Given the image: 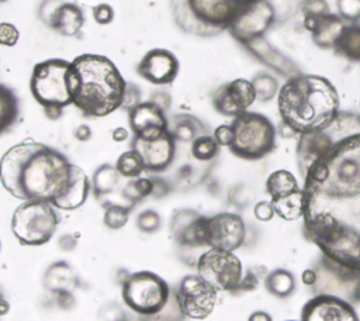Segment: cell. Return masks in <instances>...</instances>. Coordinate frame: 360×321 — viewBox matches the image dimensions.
Masks as SVG:
<instances>
[{
	"label": "cell",
	"mask_w": 360,
	"mask_h": 321,
	"mask_svg": "<svg viewBox=\"0 0 360 321\" xmlns=\"http://www.w3.org/2000/svg\"><path fill=\"white\" fill-rule=\"evenodd\" d=\"M304 234L328 260L360 272V114L338 113L297 145Z\"/></svg>",
	"instance_id": "obj_1"
},
{
	"label": "cell",
	"mask_w": 360,
	"mask_h": 321,
	"mask_svg": "<svg viewBox=\"0 0 360 321\" xmlns=\"http://www.w3.org/2000/svg\"><path fill=\"white\" fill-rule=\"evenodd\" d=\"M70 169L72 163L59 151L24 139L3 153L0 182L15 199L52 203L65 187Z\"/></svg>",
	"instance_id": "obj_2"
},
{
	"label": "cell",
	"mask_w": 360,
	"mask_h": 321,
	"mask_svg": "<svg viewBox=\"0 0 360 321\" xmlns=\"http://www.w3.org/2000/svg\"><path fill=\"white\" fill-rule=\"evenodd\" d=\"M277 106L283 124L302 135L326 127L338 115L339 94L322 76L298 75L281 86Z\"/></svg>",
	"instance_id": "obj_3"
},
{
	"label": "cell",
	"mask_w": 360,
	"mask_h": 321,
	"mask_svg": "<svg viewBox=\"0 0 360 321\" xmlns=\"http://www.w3.org/2000/svg\"><path fill=\"white\" fill-rule=\"evenodd\" d=\"M75 72L73 106L83 115L105 117L121 108L127 80L107 56L82 54L72 61Z\"/></svg>",
	"instance_id": "obj_4"
},
{
	"label": "cell",
	"mask_w": 360,
	"mask_h": 321,
	"mask_svg": "<svg viewBox=\"0 0 360 321\" xmlns=\"http://www.w3.org/2000/svg\"><path fill=\"white\" fill-rule=\"evenodd\" d=\"M253 0H172L174 23L187 34L217 35Z\"/></svg>",
	"instance_id": "obj_5"
},
{
	"label": "cell",
	"mask_w": 360,
	"mask_h": 321,
	"mask_svg": "<svg viewBox=\"0 0 360 321\" xmlns=\"http://www.w3.org/2000/svg\"><path fill=\"white\" fill-rule=\"evenodd\" d=\"M30 90L51 120H58L66 106L73 104L75 72L72 62L51 58L38 62L31 73Z\"/></svg>",
	"instance_id": "obj_6"
},
{
	"label": "cell",
	"mask_w": 360,
	"mask_h": 321,
	"mask_svg": "<svg viewBox=\"0 0 360 321\" xmlns=\"http://www.w3.org/2000/svg\"><path fill=\"white\" fill-rule=\"evenodd\" d=\"M59 215L49 201H22L13 213L11 231L21 245L39 246L51 241Z\"/></svg>",
	"instance_id": "obj_7"
},
{
	"label": "cell",
	"mask_w": 360,
	"mask_h": 321,
	"mask_svg": "<svg viewBox=\"0 0 360 321\" xmlns=\"http://www.w3.org/2000/svg\"><path fill=\"white\" fill-rule=\"evenodd\" d=\"M233 141L229 149L243 159H260L276 145V130L270 120L259 113L246 111L232 121Z\"/></svg>",
	"instance_id": "obj_8"
},
{
	"label": "cell",
	"mask_w": 360,
	"mask_h": 321,
	"mask_svg": "<svg viewBox=\"0 0 360 321\" xmlns=\"http://www.w3.org/2000/svg\"><path fill=\"white\" fill-rule=\"evenodd\" d=\"M121 296L127 307L134 313L141 315H156L166 308L170 297V287L156 273L141 270L125 279Z\"/></svg>",
	"instance_id": "obj_9"
},
{
	"label": "cell",
	"mask_w": 360,
	"mask_h": 321,
	"mask_svg": "<svg viewBox=\"0 0 360 321\" xmlns=\"http://www.w3.org/2000/svg\"><path fill=\"white\" fill-rule=\"evenodd\" d=\"M197 275L218 291H233L243 277V268L233 252L210 248L197 259Z\"/></svg>",
	"instance_id": "obj_10"
},
{
	"label": "cell",
	"mask_w": 360,
	"mask_h": 321,
	"mask_svg": "<svg viewBox=\"0 0 360 321\" xmlns=\"http://www.w3.org/2000/svg\"><path fill=\"white\" fill-rule=\"evenodd\" d=\"M218 298V290L207 283L200 275L184 276L174 293L180 313L193 320L207 318Z\"/></svg>",
	"instance_id": "obj_11"
},
{
	"label": "cell",
	"mask_w": 360,
	"mask_h": 321,
	"mask_svg": "<svg viewBox=\"0 0 360 321\" xmlns=\"http://www.w3.org/2000/svg\"><path fill=\"white\" fill-rule=\"evenodd\" d=\"M274 8L267 0L250 1L231 23L228 31L243 45H252L271 27Z\"/></svg>",
	"instance_id": "obj_12"
},
{
	"label": "cell",
	"mask_w": 360,
	"mask_h": 321,
	"mask_svg": "<svg viewBox=\"0 0 360 321\" xmlns=\"http://www.w3.org/2000/svg\"><path fill=\"white\" fill-rule=\"evenodd\" d=\"M176 139L166 130L159 135L141 138L132 137L131 148L135 149L145 166V170L152 173L165 172L174 160L176 156Z\"/></svg>",
	"instance_id": "obj_13"
},
{
	"label": "cell",
	"mask_w": 360,
	"mask_h": 321,
	"mask_svg": "<svg viewBox=\"0 0 360 321\" xmlns=\"http://www.w3.org/2000/svg\"><path fill=\"white\" fill-rule=\"evenodd\" d=\"M256 99L253 83L248 79L238 77L219 86L212 93V106L219 114L235 118L246 113Z\"/></svg>",
	"instance_id": "obj_14"
},
{
	"label": "cell",
	"mask_w": 360,
	"mask_h": 321,
	"mask_svg": "<svg viewBox=\"0 0 360 321\" xmlns=\"http://www.w3.org/2000/svg\"><path fill=\"white\" fill-rule=\"evenodd\" d=\"M246 237V227L240 215L235 213H218L208 218L207 245L215 249L236 251Z\"/></svg>",
	"instance_id": "obj_15"
},
{
	"label": "cell",
	"mask_w": 360,
	"mask_h": 321,
	"mask_svg": "<svg viewBox=\"0 0 360 321\" xmlns=\"http://www.w3.org/2000/svg\"><path fill=\"white\" fill-rule=\"evenodd\" d=\"M170 234L174 242L184 248L207 245L208 217L191 208L176 210L170 218Z\"/></svg>",
	"instance_id": "obj_16"
},
{
	"label": "cell",
	"mask_w": 360,
	"mask_h": 321,
	"mask_svg": "<svg viewBox=\"0 0 360 321\" xmlns=\"http://www.w3.org/2000/svg\"><path fill=\"white\" fill-rule=\"evenodd\" d=\"M301 321H360L353 306L333 294H319L307 301Z\"/></svg>",
	"instance_id": "obj_17"
},
{
	"label": "cell",
	"mask_w": 360,
	"mask_h": 321,
	"mask_svg": "<svg viewBox=\"0 0 360 321\" xmlns=\"http://www.w3.org/2000/svg\"><path fill=\"white\" fill-rule=\"evenodd\" d=\"M45 3L49 8L41 7L39 17L49 28L65 37H75L82 31L86 17L77 4L60 0H45Z\"/></svg>",
	"instance_id": "obj_18"
},
{
	"label": "cell",
	"mask_w": 360,
	"mask_h": 321,
	"mask_svg": "<svg viewBox=\"0 0 360 321\" xmlns=\"http://www.w3.org/2000/svg\"><path fill=\"white\" fill-rule=\"evenodd\" d=\"M179 59L176 55L163 48H153L148 51L136 66L141 77L152 84H170L179 73Z\"/></svg>",
	"instance_id": "obj_19"
},
{
	"label": "cell",
	"mask_w": 360,
	"mask_h": 321,
	"mask_svg": "<svg viewBox=\"0 0 360 321\" xmlns=\"http://www.w3.org/2000/svg\"><path fill=\"white\" fill-rule=\"evenodd\" d=\"M128 122L132 134L141 138L155 137L167 130V117L165 111L149 100L141 101L128 111Z\"/></svg>",
	"instance_id": "obj_20"
},
{
	"label": "cell",
	"mask_w": 360,
	"mask_h": 321,
	"mask_svg": "<svg viewBox=\"0 0 360 321\" xmlns=\"http://www.w3.org/2000/svg\"><path fill=\"white\" fill-rule=\"evenodd\" d=\"M90 190L91 182L89 180L86 172L80 166L72 163L70 175L65 187L51 204L58 210H76L84 204Z\"/></svg>",
	"instance_id": "obj_21"
},
{
	"label": "cell",
	"mask_w": 360,
	"mask_h": 321,
	"mask_svg": "<svg viewBox=\"0 0 360 321\" xmlns=\"http://www.w3.org/2000/svg\"><path fill=\"white\" fill-rule=\"evenodd\" d=\"M346 24L347 21L332 13L319 17H304V27L312 32L314 42L321 48L333 49Z\"/></svg>",
	"instance_id": "obj_22"
},
{
	"label": "cell",
	"mask_w": 360,
	"mask_h": 321,
	"mask_svg": "<svg viewBox=\"0 0 360 321\" xmlns=\"http://www.w3.org/2000/svg\"><path fill=\"white\" fill-rule=\"evenodd\" d=\"M167 131L179 142H193L197 137L208 134L205 125L191 114H174L167 118Z\"/></svg>",
	"instance_id": "obj_23"
},
{
	"label": "cell",
	"mask_w": 360,
	"mask_h": 321,
	"mask_svg": "<svg viewBox=\"0 0 360 321\" xmlns=\"http://www.w3.org/2000/svg\"><path fill=\"white\" fill-rule=\"evenodd\" d=\"M276 215L285 221H295L304 215V191L302 187L281 197L270 200Z\"/></svg>",
	"instance_id": "obj_24"
},
{
	"label": "cell",
	"mask_w": 360,
	"mask_h": 321,
	"mask_svg": "<svg viewBox=\"0 0 360 321\" xmlns=\"http://www.w3.org/2000/svg\"><path fill=\"white\" fill-rule=\"evenodd\" d=\"M333 49L350 61H360V23H347Z\"/></svg>",
	"instance_id": "obj_25"
},
{
	"label": "cell",
	"mask_w": 360,
	"mask_h": 321,
	"mask_svg": "<svg viewBox=\"0 0 360 321\" xmlns=\"http://www.w3.org/2000/svg\"><path fill=\"white\" fill-rule=\"evenodd\" d=\"M120 179H121V175L118 173L115 166H112L110 163H104V165L98 166L94 170L93 179H91L93 194L97 199H101V197L110 194L118 186Z\"/></svg>",
	"instance_id": "obj_26"
},
{
	"label": "cell",
	"mask_w": 360,
	"mask_h": 321,
	"mask_svg": "<svg viewBox=\"0 0 360 321\" xmlns=\"http://www.w3.org/2000/svg\"><path fill=\"white\" fill-rule=\"evenodd\" d=\"M298 189H301V187H300L295 176L285 169L274 170L273 173H270V176L266 180V191L270 194L271 199L285 196Z\"/></svg>",
	"instance_id": "obj_27"
},
{
	"label": "cell",
	"mask_w": 360,
	"mask_h": 321,
	"mask_svg": "<svg viewBox=\"0 0 360 321\" xmlns=\"http://www.w3.org/2000/svg\"><path fill=\"white\" fill-rule=\"evenodd\" d=\"M18 118V99L14 92L0 83V135Z\"/></svg>",
	"instance_id": "obj_28"
},
{
	"label": "cell",
	"mask_w": 360,
	"mask_h": 321,
	"mask_svg": "<svg viewBox=\"0 0 360 321\" xmlns=\"http://www.w3.org/2000/svg\"><path fill=\"white\" fill-rule=\"evenodd\" d=\"M264 286L270 294H273L278 298H285L294 291L295 280H294V276L288 270L276 269L266 276Z\"/></svg>",
	"instance_id": "obj_29"
},
{
	"label": "cell",
	"mask_w": 360,
	"mask_h": 321,
	"mask_svg": "<svg viewBox=\"0 0 360 321\" xmlns=\"http://www.w3.org/2000/svg\"><path fill=\"white\" fill-rule=\"evenodd\" d=\"M75 280L73 270L68 266L66 262H58L51 266L45 275V286L52 291L70 290Z\"/></svg>",
	"instance_id": "obj_30"
},
{
	"label": "cell",
	"mask_w": 360,
	"mask_h": 321,
	"mask_svg": "<svg viewBox=\"0 0 360 321\" xmlns=\"http://www.w3.org/2000/svg\"><path fill=\"white\" fill-rule=\"evenodd\" d=\"M114 166L121 175V177H127V179H136L145 170V166L139 153L132 148L122 152L118 156Z\"/></svg>",
	"instance_id": "obj_31"
},
{
	"label": "cell",
	"mask_w": 360,
	"mask_h": 321,
	"mask_svg": "<svg viewBox=\"0 0 360 321\" xmlns=\"http://www.w3.org/2000/svg\"><path fill=\"white\" fill-rule=\"evenodd\" d=\"M191 156L198 162H210L219 153V144L210 134L197 137L191 142Z\"/></svg>",
	"instance_id": "obj_32"
},
{
	"label": "cell",
	"mask_w": 360,
	"mask_h": 321,
	"mask_svg": "<svg viewBox=\"0 0 360 321\" xmlns=\"http://www.w3.org/2000/svg\"><path fill=\"white\" fill-rule=\"evenodd\" d=\"M152 193H153L152 177H141V176L136 179H131L122 190V196L131 203V206L152 196Z\"/></svg>",
	"instance_id": "obj_33"
},
{
	"label": "cell",
	"mask_w": 360,
	"mask_h": 321,
	"mask_svg": "<svg viewBox=\"0 0 360 321\" xmlns=\"http://www.w3.org/2000/svg\"><path fill=\"white\" fill-rule=\"evenodd\" d=\"M131 206L108 204L104 210L103 222L110 229H121L129 220Z\"/></svg>",
	"instance_id": "obj_34"
},
{
	"label": "cell",
	"mask_w": 360,
	"mask_h": 321,
	"mask_svg": "<svg viewBox=\"0 0 360 321\" xmlns=\"http://www.w3.org/2000/svg\"><path fill=\"white\" fill-rule=\"evenodd\" d=\"M255 90H256V97L262 101H266L269 99H271L277 90V83L273 77L262 73L257 75L253 80H252Z\"/></svg>",
	"instance_id": "obj_35"
},
{
	"label": "cell",
	"mask_w": 360,
	"mask_h": 321,
	"mask_svg": "<svg viewBox=\"0 0 360 321\" xmlns=\"http://www.w3.org/2000/svg\"><path fill=\"white\" fill-rule=\"evenodd\" d=\"M160 225H162V218L159 213L155 210H150V208L143 210L136 217V227L145 234H153L159 231Z\"/></svg>",
	"instance_id": "obj_36"
},
{
	"label": "cell",
	"mask_w": 360,
	"mask_h": 321,
	"mask_svg": "<svg viewBox=\"0 0 360 321\" xmlns=\"http://www.w3.org/2000/svg\"><path fill=\"white\" fill-rule=\"evenodd\" d=\"M339 15L347 23H360V0H338Z\"/></svg>",
	"instance_id": "obj_37"
},
{
	"label": "cell",
	"mask_w": 360,
	"mask_h": 321,
	"mask_svg": "<svg viewBox=\"0 0 360 321\" xmlns=\"http://www.w3.org/2000/svg\"><path fill=\"white\" fill-rule=\"evenodd\" d=\"M20 31L18 28L7 21L0 23V45L3 46H14L18 42Z\"/></svg>",
	"instance_id": "obj_38"
},
{
	"label": "cell",
	"mask_w": 360,
	"mask_h": 321,
	"mask_svg": "<svg viewBox=\"0 0 360 321\" xmlns=\"http://www.w3.org/2000/svg\"><path fill=\"white\" fill-rule=\"evenodd\" d=\"M304 17H319L329 13V6L325 0H304L302 3Z\"/></svg>",
	"instance_id": "obj_39"
},
{
	"label": "cell",
	"mask_w": 360,
	"mask_h": 321,
	"mask_svg": "<svg viewBox=\"0 0 360 321\" xmlns=\"http://www.w3.org/2000/svg\"><path fill=\"white\" fill-rule=\"evenodd\" d=\"M141 90L136 84L134 83H127L125 87V93H124V99H122V106L121 108H127L128 111L131 108H134L135 106H138L141 103Z\"/></svg>",
	"instance_id": "obj_40"
},
{
	"label": "cell",
	"mask_w": 360,
	"mask_h": 321,
	"mask_svg": "<svg viewBox=\"0 0 360 321\" xmlns=\"http://www.w3.org/2000/svg\"><path fill=\"white\" fill-rule=\"evenodd\" d=\"M93 18H94V21L97 24L107 25V24H110L114 20V8L110 4H107V3L97 4L93 8Z\"/></svg>",
	"instance_id": "obj_41"
},
{
	"label": "cell",
	"mask_w": 360,
	"mask_h": 321,
	"mask_svg": "<svg viewBox=\"0 0 360 321\" xmlns=\"http://www.w3.org/2000/svg\"><path fill=\"white\" fill-rule=\"evenodd\" d=\"M212 137L215 138V141L219 144V146H228L232 144L233 141V130H232V125H226V124H222V125H218L215 130H214V134Z\"/></svg>",
	"instance_id": "obj_42"
},
{
	"label": "cell",
	"mask_w": 360,
	"mask_h": 321,
	"mask_svg": "<svg viewBox=\"0 0 360 321\" xmlns=\"http://www.w3.org/2000/svg\"><path fill=\"white\" fill-rule=\"evenodd\" d=\"M253 214H255L256 220H259V221H270L276 213H274V208H273L271 201L263 200V201H259V203L255 206Z\"/></svg>",
	"instance_id": "obj_43"
},
{
	"label": "cell",
	"mask_w": 360,
	"mask_h": 321,
	"mask_svg": "<svg viewBox=\"0 0 360 321\" xmlns=\"http://www.w3.org/2000/svg\"><path fill=\"white\" fill-rule=\"evenodd\" d=\"M150 103H153L156 107H159L162 111H167L170 108V104H172V97L169 93L166 92H155L153 94H150V99H149Z\"/></svg>",
	"instance_id": "obj_44"
},
{
	"label": "cell",
	"mask_w": 360,
	"mask_h": 321,
	"mask_svg": "<svg viewBox=\"0 0 360 321\" xmlns=\"http://www.w3.org/2000/svg\"><path fill=\"white\" fill-rule=\"evenodd\" d=\"M259 280H260V276L255 273V269H250L240 280L239 283V290H243V291H250V290H255L259 284Z\"/></svg>",
	"instance_id": "obj_45"
},
{
	"label": "cell",
	"mask_w": 360,
	"mask_h": 321,
	"mask_svg": "<svg viewBox=\"0 0 360 321\" xmlns=\"http://www.w3.org/2000/svg\"><path fill=\"white\" fill-rule=\"evenodd\" d=\"M152 180H153V193H152V196L155 199L163 197L170 191V186L162 177H152Z\"/></svg>",
	"instance_id": "obj_46"
},
{
	"label": "cell",
	"mask_w": 360,
	"mask_h": 321,
	"mask_svg": "<svg viewBox=\"0 0 360 321\" xmlns=\"http://www.w3.org/2000/svg\"><path fill=\"white\" fill-rule=\"evenodd\" d=\"M73 135H75V138H76L77 141L86 142V141H89V139L91 138V128H90L87 124H80V125L75 130Z\"/></svg>",
	"instance_id": "obj_47"
},
{
	"label": "cell",
	"mask_w": 360,
	"mask_h": 321,
	"mask_svg": "<svg viewBox=\"0 0 360 321\" xmlns=\"http://www.w3.org/2000/svg\"><path fill=\"white\" fill-rule=\"evenodd\" d=\"M76 238H73V235L70 234H66V235H62L59 238V248L62 251H72L76 248Z\"/></svg>",
	"instance_id": "obj_48"
},
{
	"label": "cell",
	"mask_w": 360,
	"mask_h": 321,
	"mask_svg": "<svg viewBox=\"0 0 360 321\" xmlns=\"http://www.w3.org/2000/svg\"><path fill=\"white\" fill-rule=\"evenodd\" d=\"M111 138L115 142H124V141H127L129 138V132L124 127H117V128H114L111 131Z\"/></svg>",
	"instance_id": "obj_49"
},
{
	"label": "cell",
	"mask_w": 360,
	"mask_h": 321,
	"mask_svg": "<svg viewBox=\"0 0 360 321\" xmlns=\"http://www.w3.org/2000/svg\"><path fill=\"white\" fill-rule=\"evenodd\" d=\"M301 280L304 284L307 286H312L316 283L318 280V273L314 270V269H305L301 275Z\"/></svg>",
	"instance_id": "obj_50"
},
{
	"label": "cell",
	"mask_w": 360,
	"mask_h": 321,
	"mask_svg": "<svg viewBox=\"0 0 360 321\" xmlns=\"http://www.w3.org/2000/svg\"><path fill=\"white\" fill-rule=\"evenodd\" d=\"M248 321H273L271 315L266 311H255L249 315Z\"/></svg>",
	"instance_id": "obj_51"
},
{
	"label": "cell",
	"mask_w": 360,
	"mask_h": 321,
	"mask_svg": "<svg viewBox=\"0 0 360 321\" xmlns=\"http://www.w3.org/2000/svg\"><path fill=\"white\" fill-rule=\"evenodd\" d=\"M8 311H10V303L4 298L3 293L0 291V317L8 314Z\"/></svg>",
	"instance_id": "obj_52"
},
{
	"label": "cell",
	"mask_w": 360,
	"mask_h": 321,
	"mask_svg": "<svg viewBox=\"0 0 360 321\" xmlns=\"http://www.w3.org/2000/svg\"><path fill=\"white\" fill-rule=\"evenodd\" d=\"M353 297H354L357 301H360V275H359V277H357L356 284L353 286Z\"/></svg>",
	"instance_id": "obj_53"
},
{
	"label": "cell",
	"mask_w": 360,
	"mask_h": 321,
	"mask_svg": "<svg viewBox=\"0 0 360 321\" xmlns=\"http://www.w3.org/2000/svg\"><path fill=\"white\" fill-rule=\"evenodd\" d=\"M0 251H1V239H0Z\"/></svg>",
	"instance_id": "obj_54"
},
{
	"label": "cell",
	"mask_w": 360,
	"mask_h": 321,
	"mask_svg": "<svg viewBox=\"0 0 360 321\" xmlns=\"http://www.w3.org/2000/svg\"><path fill=\"white\" fill-rule=\"evenodd\" d=\"M4 1H6V0H0V3H4Z\"/></svg>",
	"instance_id": "obj_55"
},
{
	"label": "cell",
	"mask_w": 360,
	"mask_h": 321,
	"mask_svg": "<svg viewBox=\"0 0 360 321\" xmlns=\"http://www.w3.org/2000/svg\"><path fill=\"white\" fill-rule=\"evenodd\" d=\"M359 108H360V100H359Z\"/></svg>",
	"instance_id": "obj_56"
},
{
	"label": "cell",
	"mask_w": 360,
	"mask_h": 321,
	"mask_svg": "<svg viewBox=\"0 0 360 321\" xmlns=\"http://www.w3.org/2000/svg\"><path fill=\"white\" fill-rule=\"evenodd\" d=\"M287 321H294V320H287ZM301 321V320H300Z\"/></svg>",
	"instance_id": "obj_57"
}]
</instances>
